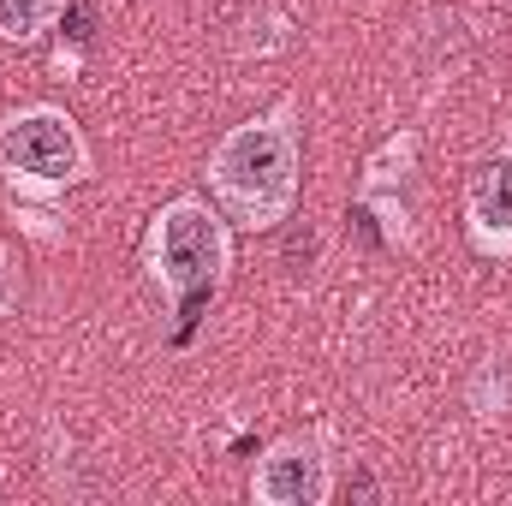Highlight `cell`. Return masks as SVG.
Segmentation results:
<instances>
[{"mask_svg":"<svg viewBox=\"0 0 512 506\" xmlns=\"http://www.w3.org/2000/svg\"><path fill=\"white\" fill-rule=\"evenodd\" d=\"M209 191L221 215L245 233H274L298 215L304 197V108L280 96L274 108L251 114L209 149Z\"/></svg>","mask_w":512,"mask_h":506,"instance_id":"6da1fadb","label":"cell"},{"mask_svg":"<svg viewBox=\"0 0 512 506\" xmlns=\"http://www.w3.org/2000/svg\"><path fill=\"white\" fill-rule=\"evenodd\" d=\"M143 268L161 286V298L173 304V316L191 322L233 280V221L221 215V203L197 191L167 197L143 233Z\"/></svg>","mask_w":512,"mask_h":506,"instance_id":"7a4b0ae2","label":"cell"},{"mask_svg":"<svg viewBox=\"0 0 512 506\" xmlns=\"http://www.w3.org/2000/svg\"><path fill=\"white\" fill-rule=\"evenodd\" d=\"M0 179L18 197H60L90 179V143L78 120L54 102L12 108L0 120Z\"/></svg>","mask_w":512,"mask_h":506,"instance_id":"3957f363","label":"cell"},{"mask_svg":"<svg viewBox=\"0 0 512 506\" xmlns=\"http://www.w3.org/2000/svg\"><path fill=\"white\" fill-rule=\"evenodd\" d=\"M256 506H328L334 501V429L310 423L280 435L251 471Z\"/></svg>","mask_w":512,"mask_h":506,"instance_id":"277c9868","label":"cell"},{"mask_svg":"<svg viewBox=\"0 0 512 506\" xmlns=\"http://www.w3.org/2000/svg\"><path fill=\"white\" fill-rule=\"evenodd\" d=\"M465 233L483 256H512V149H489L465 179Z\"/></svg>","mask_w":512,"mask_h":506,"instance_id":"5b68a950","label":"cell"},{"mask_svg":"<svg viewBox=\"0 0 512 506\" xmlns=\"http://www.w3.org/2000/svg\"><path fill=\"white\" fill-rule=\"evenodd\" d=\"M411 173H417V131H393V137H382V149L364 161L358 191H405Z\"/></svg>","mask_w":512,"mask_h":506,"instance_id":"8992f818","label":"cell"},{"mask_svg":"<svg viewBox=\"0 0 512 506\" xmlns=\"http://www.w3.org/2000/svg\"><path fill=\"white\" fill-rule=\"evenodd\" d=\"M66 12H72V0H0V42L30 48V42H42Z\"/></svg>","mask_w":512,"mask_h":506,"instance_id":"52a82bcc","label":"cell"},{"mask_svg":"<svg viewBox=\"0 0 512 506\" xmlns=\"http://www.w3.org/2000/svg\"><path fill=\"white\" fill-rule=\"evenodd\" d=\"M465 399L483 423H501L512 411V358H483L477 376L465 381Z\"/></svg>","mask_w":512,"mask_h":506,"instance_id":"ba28073f","label":"cell"},{"mask_svg":"<svg viewBox=\"0 0 512 506\" xmlns=\"http://www.w3.org/2000/svg\"><path fill=\"white\" fill-rule=\"evenodd\" d=\"M12 304H18V256L12 245H0V316H12Z\"/></svg>","mask_w":512,"mask_h":506,"instance_id":"9c48e42d","label":"cell"}]
</instances>
